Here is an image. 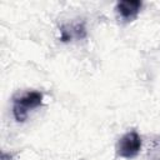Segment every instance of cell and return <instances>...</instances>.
Wrapping results in <instances>:
<instances>
[{
	"label": "cell",
	"mask_w": 160,
	"mask_h": 160,
	"mask_svg": "<svg viewBox=\"0 0 160 160\" xmlns=\"http://www.w3.org/2000/svg\"><path fill=\"white\" fill-rule=\"evenodd\" d=\"M42 104V94L40 91H28L14 99L12 115L18 122H24L28 119L29 111L39 108Z\"/></svg>",
	"instance_id": "6da1fadb"
},
{
	"label": "cell",
	"mask_w": 160,
	"mask_h": 160,
	"mask_svg": "<svg viewBox=\"0 0 160 160\" xmlns=\"http://www.w3.org/2000/svg\"><path fill=\"white\" fill-rule=\"evenodd\" d=\"M141 136L136 131L124 134L116 144V154L122 159H132L141 150Z\"/></svg>",
	"instance_id": "7a4b0ae2"
},
{
	"label": "cell",
	"mask_w": 160,
	"mask_h": 160,
	"mask_svg": "<svg viewBox=\"0 0 160 160\" xmlns=\"http://www.w3.org/2000/svg\"><path fill=\"white\" fill-rule=\"evenodd\" d=\"M142 2L138 0H128V1H119L115 6L118 15L125 21H132L138 18L141 10Z\"/></svg>",
	"instance_id": "3957f363"
}]
</instances>
